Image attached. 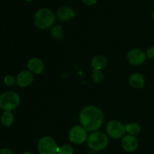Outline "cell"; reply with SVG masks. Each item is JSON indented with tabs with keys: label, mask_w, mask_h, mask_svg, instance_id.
Instances as JSON below:
<instances>
[{
	"label": "cell",
	"mask_w": 154,
	"mask_h": 154,
	"mask_svg": "<svg viewBox=\"0 0 154 154\" xmlns=\"http://www.w3.org/2000/svg\"><path fill=\"white\" fill-rule=\"evenodd\" d=\"M25 1H26V2H32V1H33V0H25Z\"/></svg>",
	"instance_id": "cell-26"
},
{
	"label": "cell",
	"mask_w": 154,
	"mask_h": 154,
	"mask_svg": "<svg viewBox=\"0 0 154 154\" xmlns=\"http://www.w3.org/2000/svg\"><path fill=\"white\" fill-rule=\"evenodd\" d=\"M153 5H154V0H153Z\"/></svg>",
	"instance_id": "cell-27"
},
{
	"label": "cell",
	"mask_w": 154,
	"mask_h": 154,
	"mask_svg": "<svg viewBox=\"0 0 154 154\" xmlns=\"http://www.w3.org/2000/svg\"><path fill=\"white\" fill-rule=\"evenodd\" d=\"M108 58L105 55H98L92 60L91 66L93 70H102L108 65Z\"/></svg>",
	"instance_id": "cell-14"
},
{
	"label": "cell",
	"mask_w": 154,
	"mask_h": 154,
	"mask_svg": "<svg viewBox=\"0 0 154 154\" xmlns=\"http://www.w3.org/2000/svg\"><path fill=\"white\" fill-rule=\"evenodd\" d=\"M3 82L8 87H12L14 84H16V78H14L12 75H7L4 78Z\"/></svg>",
	"instance_id": "cell-20"
},
{
	"label": "cell",
	"mask_w": 154,
	"mask_h": 154,
	"mask_svg": "<svg viewBox=\"0 0 154 154\" xmlns=\"http://www.w3.org/2000/svg\"><path fill=\"white\" fill-rule=\"evenodd\" d=\"M152 17H153V19L154 20V11H153V13H152Z\"/></svg>",
	"instance_id": "cell-25"
},
{
	"label": "cell",
	"mask_w": 154,
	"mask_h": 154,
	"mask_svg": "<svg viewBox=\"0 0 154 154\" xmlns=\"http://www.w3.org/2000/svg\"><path fill=\"white\" fill-rule=\"evenodd\" d=\"M81 126L87 132H96L101 128L104 122L102 111L94 105H88L81 110L79 116Z\"/></svg>",
	"instance_id": "cell-1"
},
{
	"label": "cell",
	"mask_w": 154,
	"mask_h": 154,
	"mask_svg": "<svg viewBox=\"0 0 154 154\" xmlns=\"http://www.w3.org/2000/svg\"><path fill=\"white\" fill-rule=\"evenodd\" d=\"M34 80L33 74L29 71H22L16 77V84L20 87H27Z\"/></svg>",
	"instance_id": "cell-10"
},
{
	"label": "cell",
	"mask_w": 154,
	"mask_h": 154,
	"mask_svg": "<svg viewBox=\"0 0 154 154\" xmlns=\"http://www.w3.org/2000/svg\"><path fill=\"white\" fill-rule=\"evenodd\" d=\"M64 32L61 26H56L53 27L51 30V36L55 40H60L63 37Z\"/></svg>",
	"instance_id": "cell-17"
},
{
	"label": "cell",
	"mask_w": 154,
	"mask_h": 154,
	"mask_svg": "<svg viewBox=\"0 0 154 154\" xmlns=\"http://www.w3.org/2000/svg\"><path fill=\"white\" fill-rule=\"evenodd\" d=\"M59 146L55 140L51 136H44L38 143L39 154H57Z\"/></svg>",
	"instance_id": "cell-5"
},
{
	"label": "cell",
	"mask_w": 154,
	"mask_h": 154,
	"mask_svg": "<svg viewBox=\"0 0 154 154\" xmlns=\"http://www.w3.org/2000/svg\"><path fill=\"white\" fill-rule=\"evenodd\" d=\"M129 84L133 88L141 89L144 86L145 79L141 74L133 73L129 77Z\"/></svg>",
	"instance_id": "cell-13"
},
{
	"label": "cell",
	"mask_w": 154,
	"mask_h": 154,
	"mask_svg": "<svg viewBox=\"0 0 154 154\" xmlns=\"http://www.w3.org/2000/svg\"><path fill=\"white\" fill-rule=\"evenodd\" d=\"M146 56L150 59H154V46L150 47L147 50Z\"/></svg>",
	"instance_id": "cell-21"
},
{
	"label": "cell",
	"mask_w": 154,
	"mask_h": 154,
	"mask_svg": "<svg viewBox=\"0 0 154 154\" xmlns=\"http://www.w3.org/2000/svg\"><path fill=\"white\" fill-rule=\"evenodd\" d=\"M127 60L132 66H141L146 60V53L139 48H135L129 51L127 54Z\"/></svg>",
	"instance_id": "cell-8"
},
{
	"label": "cell",
	"mask_w": 154,
	"mask_h": 154,
	"mask_svg": "<svg viewBox=\"0 0 154 154\" xmlns=\"http://www.w3.org/2000/svg\"><path fill=\"white\" fill-rule=\"evenodd\" d=\"M27 68L32 74L39 75L42 73L44 70V63L42 60L38 57H32L29 60L27 63Z\"/></svg>",
	"instance_id": "cell-11"
},
{
	"label": "cell",
	"mask_w": 154,
	"mask_h": 154,
	"mask_svg": "<svg viewBox=\"0 0 154 154\" xmlns=\"http://www.w3.org/2000/svg\"><path fill=\"white\" fill-rule=\"evenodd\" d=\"M20 103L19 95L14 91L5 92L0 96V108L4 111L16 109Z\"/></svg>",
	"instance_id": "cell-3"
},
{
	"label": "cell",
	"mask_w": 154,
	"mask_h": 154,
	"mask_svg": "<svg viewBox=\"0 0 154 154\" xmlns=\"http://www.w3.org/2000/svg\"><path fill=\"white\" fill-rule=\"evenodd\" d=\"M0 154H14V153L9 148H2L0 150Z\"/></svg>",
	"instance_id": "cell-23"
},
{
	"label": "cell",
	"mask_w": 154,
	"mask_h": 154,
	"mask_svg": "<svg viewBox=\"0 0 154 154\" xmlns=\"http://www.w3.org/2000/svg\"><path fill=\"white\" fill-rule=\"evenodd\" d=\"M14 120V117L11 111H4L1 116V123L3 126L9 127L11 126Z\"/></svg>",
	"instance_id": "cell-16"
},
{
	"label": "cell",
	"mask_w": 154,
	"mask_h": 154,
	"mask_svg": "<svg viewBox=\"0 0 154 154\" xmlns=\"http://www.w3.org/2000/svg\"><path fill=\"white\" fill-rule=\"evenodd\" d=\"M87 131L82 126H75L70 129L69 138L70 141L76 144H84L88 138Z\"/></svg>",
	"instance_id": "cell-7"
},
{
	"label": "cell",
	"mask_w": 154,
	"mask_h": 154,
	"mask_svg": "<svg viewBox=\"0 0 154 154\" xmlns=\"http://www.w3.org/2000/svg\"><path fill=\"white\" fill-rule=\"evenodd\" d=\"M126 132L129 135L136 136L141 132V128L140 125L137 123H129L125 125Z\"/></svg>",
	"instance_id": "cell-15"
},
{
	"label": "cell",
	"mask_w": 154,
	"mask_h": 154,
	"mask_svg": "<svg viewBox=\"0 0 154 154\" xmlns=\"http://www.w3.org/2000/svg\"><path fill=\"white\" fill-rule=\"evenodd\" d=\"M106 132L110 138L113 139H119L125 135V126L118 120H111L107 124Z\"/></svg>",
	"instance_id": "cell-6"
},
{
	"label": "cell",
	"mask_w": 154,
	"mask_h": 154,
	"mask_svg": "<svg viewBox=\"0 0 154 154\" xmlns=\"http://www.w3.org/2000/svg\"><path fill=\"white\" fill-rule=\"evenodd\" d=\"M92 79L96 84H100L104 79V74L102 70H93L92 72Z\"/></svg>",
	"instance_id": "cell-18"
},
{
	"label": "cell",
	"mask_w": 154,
	"mask_h": 154,
	"mask_svg": "<svg viewBox=\"0 0 154 154\" xmlns=\"http://www.w3.org/2000/svg\"><path fill=\"white\" fill-rule=\"evenodd\" d=\"M88 147L93 151H100L108 147V138L106 134L101 132H93L87 138Z\"/></svg>",
	"instance_id": "cell-4"
},
{
	"label": "cell",
	"mask_w": 154,
	"mask_h": 154,
	"mask_svg": "<svg viewBox=\"0 0 154 154\" xmlns=\"http://www.w3.org/2000/svg\"><path fill=\"white\" fill-rule=\"evenodd\" d=\"M57 154H74V148L70 144H65L59 148Z\"/></svg>",
	"instance_id": "cell-19"
},
{
	"label": "cell",
	"mask_w": 154,
	"mask_h": 154,
	"mask_svg": "<svg viewBox=\"0 0 154 154\" xmlns=\"http://www.w3.org/2000/svg\"><path fill=\"white\" fill-rule=\"evenodd\" d=\"M57 16L62 21H69L75 16V12L72 8L63 6L57 10Z\"/></svg>",
	"instance_id": "cell-12"
},
{
	"label": "cell",
	"mask_w": 154,
	"mask_h": 154,
	"mask_svg": "<svg viewBox=\"0 0 154 154\" xmlns=\"http://www.w3.org/2000/svg\"><path fill=\"white\" fill-rule=\"evenodd\" d=\"M23 154H32V153H30V152H25V153H23Z\"/></svg>",
	"instance_id": "cell-24"
},
{
	"label": "cell",
	"mask_w": 154,
	"mask_h": 154,
	"mask_svg": "<svg viewBox=\"0 0 154 154\" xmlns=\"http://www.w3.org/2000/svg\"><path fill=\"white\" fill-rule=\"evenodd\" d=\"M82 2H84V4L86 5L92 6L94 5L95 4H96L97 0H82Z\"/></svg>",
	"instance_id": "cell-22"
},
{
	"label": "cell",
	"mask_w": 154,
	"mask_h": 154,
	"mask_svg": "<svg viewBox=\"0 0 154 154\" xmlns=\"http://www.w3.org/2000/svg\"><path fill=\"white\" fill-rule=\"evenodd\" d=\"M33 20L38 29L46 30L53 26L55 22V15L50 9L42 8L35 12Z\"/></svg>",
	"instance_id": "cell-2"
},
{
	"label": "cell",
	"mask_w": 154,
	"mask_h": 154,
	"mask_svg": "<svg viewBox=\"0 0 154 154\" xmlns=\"http://www.w3.org/2000/svg\"><path fill=\"white\" fill-rule=\"evenodd\" d=\"M121 145L125 151L128 153H132L138 148V141L135 136L126 135L122 138Z\"/></svg>",
	"instance_id": "cell-9"
}]
</instances>
